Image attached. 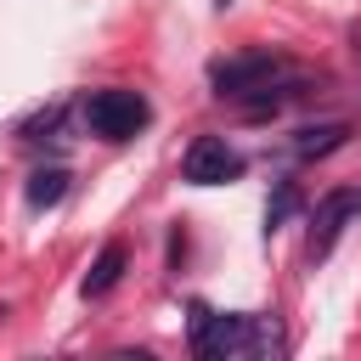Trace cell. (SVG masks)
Instances as JSON below:
<instances>
[{
    "label": "cell",
    "mask_w": 361,
    "mask_h": 361,
    "mask_svg": "<svg viewBox=\"0 0 361 361\" xmlns=\"http://www.w3.org/2000/svg\"><path fill=\"white\" fill-rule=\"evenodd\" d=\"M62 113H68V107H62V102H51V107H39L34 118H23V124H17V135H23V141H39V135H51V130L62 124Z\"/></svg>",
    "instance_id": "11"
},
{
    "label": "cell",
    "mask_w": 361,
    "mask_h": 361,
    "mask_svg": "<svg viewBox=\"0 0 361 361\" xmlns=\"http://www.w3.org/2000/svg\"><path fill=\"white\" fill-rule=\"evenodd\" d=\"M243 355H259V361H276V355H288V333H282V322H276V316H248Z\"/></svg>",
    "instance_id": "7"
},
{
    "label": "cell",
    "mask_w": 361,
    "mask_h": 361,
    "mask_svg": "<svg viewBox=\"0 0 361 361\" xmlns=\"http://www.w3.org/2000/svg\"><path fill=\"white\" fill-rule=\"evenodd\" d=\"M147 118H152V107L135 90H96L85 102V130L102 135V141H130V135L147 130Z\"/></svg>",
    "instance_id": "2"
},
{
    "label": "cell",
    "mask_w": 361,
    "mask_h": 361,
    "mask_svg": "<svg viewBox=\"0 0 361 361\" xmlns=\"http://www.w3.org/2000/svg\"><path fill=\"white\" fill-rule=\"evenodd\" d=\"M350 214H361V186H333V192L316 203V214H310V254H316V259L333 248V237L344 231Z\"/></svg>",
    "instance_id": "5"
},
{
    "label": "cell",
    "mask_w": 361,
    "mask_h": 361,
    "mask_svg": "<svg viewBox=\"0 0 361 361\" xmlns=\"http://www.w3.org/2000/svg\"><path fill=\"white\" fill-rule=\"evenodd\" d=\"M344 141H350V124H338V118H333V124H305V130L293 135V152H299V158H327V152H338Z\"/></svg>",
    "instance_id": "8"
},
{
    "label": "cell",
    "mask_w": 361,
    "mask_h": 361,
    "mask_svg": "<svg viewBox=\"0 0 361 361\" xmlns=\"http://www.w3.org/2000/svg\"><path fill=\"white\" fill-rule=\"evenodd\" d=\"M62 197H68V169H34L28 175V203L34 209H51Z\"/></svg>",
    "instance_id": "10"
},
{
    "label": "cell",
    "mask_w": 361,
    "mask_h": 361,
    "mask_svg": "<svg viewBox=\"0 0 361 361\" xmlns=\"http://www.w3.org/2000/svg\"><path fill=\"white\" fill-rule=\"evenodd\" d=\"M180 175H186L192 186H226V180L243 175V152L226 147L220 135H197V141L186 147V158H180Z\"/></svg>",
    "instance_id": "4"
},
{
    "label": "cell",
    "mask_w": 361,
    "mask_h": 361,
    "mask_svg": "<svg viewBox=\"0 0 361 361\" xmlns=\"http://www.w3.org/2000/svg\"><path fill=\"white\" fill-rule=\"evenodd\" d=\"M124 265H130L124 243H107V248L96 254V265L85 271V299H102V293H113V288H118V276H124Z\"/></svg>",
    "instance_id": "6"
},
{
    "label": "cell",
    "mask_w": 361,
    "mask_h": 361,
    "mask_svg": "<svg viewBox=\"0 0 361 361\" xmlns=\"http://www.w3.org/2000/svg\"><path fill=\"white\" fill-rule=\"evenodd\" d=\"M299 209H305V192H299L293 180H276V192H271V203H265V231H282Z\"/></svg>",
    "instance_id": "9"
},
{
    "label": "cell",
    "mask_w": 361,
    "mask_h": 361,
    "mask_svg": "<svg viewBox=\"0 0 361 361\" xmlns=\"http://www.w3.org/2000/svg\"><path fill=\"white\" fill-rule=\"evenodd\" d=\"M209 85H214V96L248 102L254 113H265V107H276L282 96H293V85H288V62L271 56V51H248V56L214 62V68H209Z\"/></svg>",
    "instance_id": "1"
},
{
    "label": "cell",
    "mask_w": 361,
    "mask_h": 361,
    "mask_svg": "<svg viewBox=\"0 0 361 361\" xmlns=\"http://www.w3.org/2000/svg\"><path fill=\"white\" fill-rule=\"evenodd\" d=\"M248 338V316H220L209 305H192V355L220 361V355H243Z\"/></svg>",
    "instance_id": "3"
}]
</instances>
